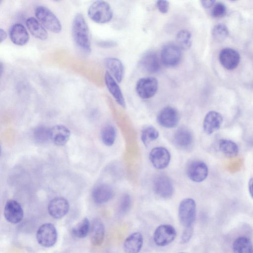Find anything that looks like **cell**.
Wrapping results in <instances>:
<instances>
[{"label":"cell","instance_id":"14","mask_svg":"<svg viewBox=\"0 0 253 253\" xmlns=\"http://www.w3.org/2000/svg\"><path fill=\"white\" fill-rule=\"evenodd\" d=\"M149 159L153 166L157 169L166 168L169 164L170 155L169 151L163 147H157L151 150Z\"/></svg>","mask_w":253,"mask_h":253},{"label":"cell","instance_id":"5","mask_svg":"<svg viewBox=\"0 0 253 253\" xmlns=\"http://www.w3.org/2000/svg\"><path fill=\"white\" fill-rule=\"evenodd\" d=\"M57 232L53 224L45 223L38 229L36 238L38 243L42 247L49 248L55 245L57 240Z\"/></svg>","mask_w":253,"mask_h":253},{"label":"cell","instance_id":"4","mask_svg":"<svg viewBox=\"0 0 253 253\" xmlns=\"http://www.w3.org/2000/svg\"><path fill=\"white\" fill-rule=\"evenodd\" d=\"M196 216V205L191 198L183 199L178 207V217L184 228L193 227Z\"/></svg>","mask_w":253,"mask_h":253},{"label":"cell","instance_id":"1","mask_svg":"<svg viewBox=\"0 0 253 253\" xmlns=\"http://www.w3.org/2000/svg\"><path fill=\"white\" fill-rule=\"evenodd\" d=\"M72 35L77 47L84 53L91 51L89 30L85 19L82 14H76L72 25Z\"/></svg>","mask_w":253,"mask_h":253},{"label":"cell","instance_id":"7","mask_svg":"<svg viewBox=\"0 0 253 253\" xmlns=\"http://www.w3.org/2000/svg\"><path fill=\"white\" fill-rule=\"evenodd\" d=\"M158 88L157 80L152 77L139 79L135 86L136 92L141 98L147 99L153 97L157 92Z\"/></svg>","mask_w":253,"mask_h":253},{"label":"cell","instance_id":"6","mask_svg":"<svg viewBox=\"0 0 253 253\" xmlns=\"http://www.w3.org/2000/svg\"><path fill=\"white\" fill-rule=\"evenodd\" d=\"M181 49L173 43L165 44L161 52V60L162 62L167 67L177 66L181 59Z\"/></svg>","mask_w":253,"mask_h":253},{"label":"cell","instance_id":"32","mask_svg":"<svg viewBox=\"0 0 253 253\" xmlns=\"http://www.w3.org/2000/svg\"><path fill=\"white\" fill-rule=\"evenodd\" d=\"M159 135V131L153 126H147L144 128L141 133V139L146 146L156 140Z\"/></svg>","mask_w":253,"mask_h":253},{"label":"cell","instance_id":"37","mask_svg":"<svg viewBox=\"0 0 253 253\" xmlns=\"http://www.w3.org/2000/svg\"><path fill=\"white\" fill-rule=\"evenodd\" d=\"M193 234V227L185 228L181 236L180 242L182 244L188 243Z\"/></svg>","mask_w":253,"mask_h":253},{"label":"cell","instance_id":"22","mask_svg":"<svg viewBox=\"0 0 253 253\" xmlns=\"http://www.w3.org/2000/svg\"><path fill=\"white\" fill-rule=\"evenodd\" d=\"M70 136L69 129L63 125H55L50 129V140L57 146L66 144Z\"/></svg>","mask_w":253,"mask_h":253},{"label":"cell","instance_id":"28","mask_svg":"<svg viewBox=\"0 0 253 253\" xmlns=\"http://www.w3.org/2000/svg\"><path fill=\"white\" fill-rule=\"evenodd\" d=\"M234 253H253V245L251 241L244 236L239 237L234 242Z\"/></svg>","mask_w":253,"mask_h":253},{"label":"cell","instance_id":"39","mask_svg":"<svg viewBox=\"0 0 253 253\" xmlns=\"http://www.w3.org/2000/svg\"><path fill=\"white\" fill-rule=\"evenodd\" d=\"M201 2L204 7L209 8L214 4L215 1L212 0H202Z\"/></svg>","mask_w":253,"mask_h":253},{"label":"cell","instance_id":"34","mask_svg":"<svg viewBox=\"0 0 253 253\" xmlns=\"http://www.w3.org/2000/svg\"><path fill=\"white\" fill-rule=\"evenodd\" d=\"M228 35V28L223 24L216 25L212 31V35L214 39L218 42H221L224 40Z\"/></svg>","mask_w":253,"mask_h":253},{"label":"cell","instance_id":"40","mask_svg":"<svg viewBox=\"0 0 253 253\" xmlns=\"http://www.w3.org/2000/svg\"><path fill=\"white\" fill-rule=\"evenodd\" d=\"M248 189L250 194L253 199V177L251 178L249 181Z\"/></svg>","mask_w":253,"mask_h":253},{"label":"cell","instance_id":"38","mask_svg":"<svg viewBox=\"0 0 253 253\" xmlns=\"http://www.w3.org/2000/svg\"><path fill=\"white\" fill-rule=\"evenodd\" d=\"M156 6L160 12L166 13L169 10V2L166 0H158L156 2Z\"/></svg>","mask_w":253,"mask_h":253},{"label":"cell","instance_id":"8","mask_svg":"<svg viewBox=\"0 0 253 253\" xmlns=\"http://www.w3.org/2000/svg\"><path fill=\"white\" fill-rule=\"evenodd\" d=\"M176 236L175 228L170 224L159 225L154 233V241L158 246H166L171 243Z\"/></svg>","mask_w":253,"mask_h":253},{"label":"cell","instance_id":"27","mask_svg":"<svg viewBox=\"0 0 253 253\" xmlns=\"http://www.w3.org/2000/svg\"><path fill=\"white\" fill-rule=\"evenodd\" d=\"M218 148L220 151L228 158L235 157L239 153L238 145L233 141L229 139H220L218 143Z\"/></svg>","mask_w":253,"mask_h":253},{"label":"cell","instance_id":"11","mask_svg":"<svg viewBox=\"0 0 253 253\" xmlns=\"http://www.w3.org/2000/svg\"><path fill=\"white\" fill-rule=\"evenodd\" d=\"M70 206L67 199L63 197L52 199L48 205L49 214L54 218L61 219L65 216L69 211Z\"/></svg>","mask_w":253,"mask_h":253},{"label":"cell","instance_id":"3","mask_svg":"<svg viewBox=\"0 0 253 253\" xmlns=\"http://www.w3.org/2000/svg\"><path fill=\"white\" fill-rule=\"evenodd\" d=\"M37 20L48 31L59 33L62 30V25L57 17L49 9L44 6H38L35 9Z\"/></svg>","mask_w":253,"mask_h":253},{"label":"cell","instance_id":"20","mask_svg":"<svg viewBox=\"0 0 253 253\" xmlns=\"http://www.w3.org/2000/svg\"><path fill=\"white\" fill-rule=\"evenodd\" d=\"M104 80L107 88L116 101L121 106L125 108L126 106L125 99L118 82L108 71H106L105 74Z\"/></svg>","mask_w":253,"mask_h":253},{"label":"cell","instance_id":"41","mask_svg":"<svg viewBox=\"0 0 253 253\" xmlns=\"http://www.w3.org/2000/svg\"><path fill=\"white\" fill-rule=\"evenodd\" d=\"M7 37L6 32L2 29H0V42L1 43Z\"/></svg>","mask_w":253,"mask_h":253},{"label":"cell","instance_id":"19","mask_svg":"<svg viewBox=\"0 0 253 253\" xmlns=\"http://www.w3.org/2000/svg\"><path fill=\"white\" fill-rule=\"evenodd\" d=\"M9 36L11 42L15 44L22 46L29 40V35L25 27L20 23H15L9 30Z\"/></svg>","mask_w":253,"mask_h":253},{"label":"cell","instance_id":"25","mask_svg":"<svg viewBox=\"0 0 253 253\" xmlns=\"http://www.w3.org/2000/svg\"><path fill=\"white\" fill-rule=\"evenodd\" d=\"M91 243L95 246L101 245L105 237V227L103 222L99 219L94 220L90 229Z\"/></svg>","mask_w":253,"mask_h":253},{"label":"cell","instance_id":"35","mask_svg":"<svg viewBox=\"0 0 253 253\" xmlns=\"http://www.w3.org/2000/svg\"><path fill=\"white\" fill-rule=\"evenodd\" d=\"M131 206V199L127 194H125L122 197L119 206V213L124 215L128 212Z\"/></svg>","mask_w":253,"mask_h":253},{"label":"cell","instance_id":"15","mask_svg":"<svg viewBox=\"0 0 253 253\" xmlns=\"http://www.w3.org/2000/svg\"><path fill=\"white\" fill-rule=\"evenodd\" d=\"M219 60L225 68L231 70L238 66L240 61V56L236 50L231 48H225L220 51Z\"/></svg>","mask_w":253,"mask_h":253},{"label":"cell","instance_id":"42","mask_svg":"<svg viewBox=\"0 0 253 253\" xmlns=\"http://www.w3.org/2000/svg\"></svg>","mask_w":253,"mask_h":253},{"label":"cell","instance_id":"29","mask_svg":"<svg viewBox=\"0 0 253 253\" xmlns=\"http://www.w3.org/2000/svg\"><path fill=\"white\" fill-rule=\"evenodd\" d=\"M90 229V222L87 218L85 217L73 227L72 233L77 238H84L87 235Z\"/></svg>","mask_w":253,"mask_h":253},{"label":"cell","instance_id":"24","mask_svg":"<svg viewBox=\"0 0 253 253\" xmlns=\"http://www.w3.org/2000/svg\"><path fill=\"white\" fill-rule=\"evenodd\" d=\"M143 237L141 233L134 232L129 235L124 243L125 253H138L143 246Z\"/></svg>","mask_w":253,"mask_h":253},{"label":"cell","instance_id":"31","mask_svg":"<svg viewBox=\"0 0 253 253\" xmlns=\"http://www.w3.org/2000/svg\"><path fill=\"white\" fill-rule=\"evenodd\" d=\"M101 139L103 143L108 146H112L116 139V130L115 127L111 125L105 126L101 131Z\"/></svg>","mask_w":253,"mask_h":253},{"label":"cell","instance_id":"9","mask_svg":"<svg viewBox=\"0 0 253 253\" xmlns=\"http://www.w3.org/2000/svg\"><path fill=\"white\" fill-rule=\"evenodd\" d=\"M153 188L155 193L163 199L170 198L174 192L171 179L164 174H159L155 177L153 181Z\"/></svg>","mask_w":253,"mask_h":253},{"label":"cell","instance_id":"2","mask_svg":"<svg viewBox=\"0 0 253 253\" xmlns=\"http://www.w3.org/2000/svg\"><path fill=\"white\" fill-rule=\"evenodd\" d=\"M89 18L95 23L104 24L109 22L113 17V11L106 1L96 0L92 2L87 10Z\"/></svg>","mask_w":253,"mask_h":253},{"label":"cell","instance_id":"36","mask_svg":"<svg viewBox=\"0 0 253 253\" xmlns=\"http://www.w3.org/2000/svg\"><path fill=\"white\" fill-rule=\"evenodd\" d=\"M226 7L222 2L214 3L211 9V14L213 17L218 18L223 16L226 13Z\"/></svg>","mask_w":253,"mask_h":253},{"label":"cell","instance_id":"17","mask_svg":"<svg viewBox=\"0 0 253 253\" xmlns=\"http://www.w3.org/2000/svg\"><path fill=\"white\" fill-rule=\"evenodd\" d=\"M175 144L183 150H189L194 143V137L190 129L185 126L178 128L175 131L174 138Z\"/></svg>","mask_w":253,"mask_h":253},{"label":"cell","instance_id":"12","mask_svg":"<svg viewBox=\"0 0 253 253\" xmlns=\"http://www.w3.org/2000/svg\"><path fill=\"white\" fill-rule=\"evenodd\" d=\"M208 171L207 165L201 161L191 162L187 168L188 176L192 181L195 182L204 181L208 176Z\"/></svg>","mask_w":253,"mask_h":253},{"label":"cell","instance_id":"16","mask_svg":"<svg viewBox=\"0 0 253 253\" xmlns=\"http://www.w3.org/2000/svg\"><path fill=\"white\" fill-rule=\"evenodd\" d=\"M223 121V117L219 113L214 111L209 112L206 115L203 123L204 131L209 135L212 134L220 128Z\"/></svg>","mask_w":253,"mask_h":253},{"label":"cell","instance_id":"10","mask_svg":"<svg viewBox=\"0 0 253 253\" xmlns=\"http://www.w3.org/2000/svg\"><path fill=\"white\" fill-rule=\"evenodd\" d=\"M178 111L171 106L163 108L159 113L157 120L161 126L166 128H173L177 126L179 122Z\"/></svg>","mask_w":253,"mask_h":253},{"label":"cell","instance_id":"26","mask_svg":"<svg viewBox=\"0 0 253 253\" xmlns=\"http://www.w3.org/2000/svg\"><path fill=\"white\" fill-rule=\"evenodd\" d=\"M26 25L30 33L35 38L41 40H45L48 38V33L46 29L35 17H30L27 18Z\"/></svg>","mask_w":253,"mask_h":253},{"label":"cell","instance_id":"13","mask_svg":"<svg viewBox=\"0 0 253 253\" xmlns=\"http://www.w3.org/2000/svg\"><path fill=\"white\" fill-rule=\"evenodd\" d=\"M3 214L8 222L16 224L22 220L24 212L21 205L17 201L10 200L5 204Z\"/></svg>","mask_w":253,"mask_h":253},{"label":"cell","instance_id":"18","mask_svg":"<svg viewBox=\"0 0 253 253\" xmlns=\"http://www.w3.org/2000/svg\"><path fill=\"white\" fill-rule=\"evenodd\" d=\"M142 70L148 73H156L161 67L160 59L156 53L149 51L140 58L139 62Z\"/></svg>","mask_w":253,"mask_h":253},{"label":"cell","instance_id":"23","mask_svg":"<svg viewBox=\"0 0 253 253\" xmlns=\"http://www.w3.org/2000/svg\"><path fill=\"white\" fill-rule=\"evenodd\" d=\"M104 63L115 80L119 83H121L124 74V66L121 61L117 58L107 57L104 59Z\"/></svg>","mask_w":253,"mask_h":253},{"label":"cell","instance_id":"33","mask_svg":"<svg viewBox=\"0 0 253 253\" xmlns=\"http://www.w3.org/2000/svg\"><path fill=\"white\" fill-rule=\"evenodd\" d=\"M50 129L43 126L37 127L33 133L35 140L39 143H44L50 140Z\"/></svg>","mask_w":253,"mask_h":253},{"label":"cell","instance_id":"30","mask_svg":"<svg viewBox=\"0 0 253 253\" xmlns=\"http://www.w3.org/2000/svg\"><path fill=\"white\" fill-rule=\"evenodd\" d=\"M175 41L176 45L181 49L187 50L192 44L191 33L186 30H181L177 33Z\"/></svg>","mask_w":253,"mask_h":253},{"label":"cell","instance_id":"21","mask_svg":"<svg viewBox=\"0 0 253 253\" xmlns=\"http://www.w3.org/2000/svg\"><path fill=\"white\" fill-rule=\"evenodd\" d=\"M114 195L112 188L107 184H101L96 186L92 192L94 202L98 204L105 203L110 200Z\"/></svg>","mask_w":253,"mask_h":253}]
</instances>
